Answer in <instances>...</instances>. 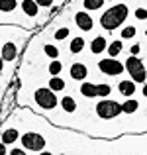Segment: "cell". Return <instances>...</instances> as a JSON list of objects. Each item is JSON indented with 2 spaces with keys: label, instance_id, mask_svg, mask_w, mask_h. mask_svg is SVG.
<instances>
[{
  "label": "cell",
  "instance_id": "obj_1",
  "mask_svg": "<svg viewBox=\"0 0 147 155\" xmlns=\"http://www.w3.org/2000/svg\"><path fill=\"white\" fill-rule=\"evenodd\" d=\"M128 16H129L128 4H116V6L108 8V10L100 16V26H102V30H106V31H114L120 26H124Z\"/></svg>",
  "mask_w": 147,
  "mask_h": 155
},
{
  "label": "cell",
  "instance_id": "obj_2",
  "mask_svg": "<svg viewBox=\"0 0 147 155\" xmlns=\"http://www.w3.org/2000/svg\"><path fill=\"white\" fill-rule=\"evenodd\" d=\"M94 112L102 120H114V118H118L120 114H124V110H122V104L118 102V100L102 98L100 102L94 106Z\"/></svg>",
  "mask_w": 147,
  "mask_h": 155
},
{
  "label": "cell",
  "instance_id": "obj_3",
  "mask_svg": "<svg viewBox=\"0 0 147 155\" xmlns=\"http://www.w3.org/2000/svg\"><path fill=\"white\" fill-rule=\"evenodd\" d=\"M126 69H128L129 77H132L136 83H147V69H145V63L143 59H139L137 55H132L126 59Z\"/></svg>",
  "mask_w": 147,
  "mask_h": 155
},
{
  "label": "cell",
  "instance_id": "obj_4",
  "mask_svg": "<svg viewBox=\"0 0 147 155\" xmlns=\"http://www.w3.org/2000/svg\"><path fill=\"white\" fill-rule=\"evenodd\" d=\"M20 141H22V145L28 149V151H31V153L43 151V149H45V145H47V140L41 136V134H38V132H28V134H24Z\"/></svg>",
  "mask_w": 147,
  "mask_h": 155
},
{
  "label": "cell",
  "instance_id": "obj_5",
  "mask_svg": "<svg viewBox=\"0 0 147 155\" xmlns=\"http://www.w3.org/2000/svg\"><path fill=\"white\" fill-rule=\"evenodd\" d=\"M35 102L41 110H53L57 106V96H55V91L51 88H38L34 94Z\"/></svg>",
  "mask_w": 147,
  "mask_h": 155
},
{
  "label": "cell",
  "instance_id": "obj_6",
  "mask_svg": "<svg viewBox=\"0 0 147 155\" xmlns=\"http://www.w3.org/2000/svg\"><path fill=\"white\" fill-rule=\"evenodd\" d=\"M98 69H100L104 75H108V77H118V75L124 73L126 63H120V61L114 59V57H108V59L98 61Z\"/></svg>",
  "mask_w": 147,
  "mask_h": 155
},
{
  "label": "cell",
  "instance_id": "obj_7",
  "mask_svg": "<svg viewBox=\"0 0 147 155\" xmlns=\"http://www.w3.org/2000/svg\"><path fill=\"white\" fill-rule=\"evenodd\" d=\"M75 24H77V28L83 30V31H90L92 28H94V20H92L87 12H77L75 14Z\"/></svg>",
  "mask_w": 147,
  "mask_h": 155
},
{
  "label": "cell",
  "instance_id": "obj_8",
  "mask_svg": "<svg viewBox=\"0 0 147 155\" xmlns=\"http://www.w3.org/2000/svg\"><path fill=\"white\" fill-rule=\"evenodd\" d=\"M0 55H2V59L4 61H14L16 57H18V47H16V43H12V41H8V43H4L2 45V49H0Z\"/></svg>",
  "mask_w": 147,
  "mask_h": 155
},
{
  "label": "cell",
  "instance_id": "obj_9",
  "mask_svg": "<svg viewBox=\"0 0 147 155\" xmlns=\"http://www.w3.org/2000/svg\"><path fill=\"white\" fill-rule=\"evenodd\" d=\"M69 73H71V79L73 81H84V79H87V75H88L87 65H84V63H73Z\"/></svg>",
  "mask_w": 147,
  "mask_h": 155
},
{
  "label": "cell",
  "instance_id": "obj_10",
  "mask_svg": "<svg viewBox=\"0 0 147 155\" xmlns=\"http://www.w3.org/2000/svg\"><path fill=\"white\" fill-rule=\"evenodd\" d=\"M118 91L122 92V96H133L136 94V81H120L118 83Z\"/></svg>",
  "mask_w": 147,
  "mask_h": 155
},
{
  "label": "cell",
  "instance_id": "obj_11",
  "mask_svg": "<svg viewBox=\"0 0 147 155\" xmlns=\"http://www.w3.org/2000/svg\"><path fill=\"white\" fill-rule=\"evenodd\" d=\"M106 47H108V41H106L104 35H96V38L90 41V51L94 53V55H98V53H102V51H106Z\"/></svg>",
  "mask_w": 147,
  "mask_h": 155
},
{
  "label": "cell",
  "instance_id": "obj_12",
  "mask_svg": "<svg viewBox=\"0 0 147 155\" xmlns=\"http://www.w3.org/2000/svg\"><path fill=\"white\" fill-rule=\"evenodd\" d=\"M22 10L26 12L30 18H35L39 14V4L35 0H22Z\"/></svg>",
  "mask_w": 147,
  "mask_h": 155
},
{
  "label": "cell",
  "instance_id": "obj_13",
  "mask_svg": "<svg viewBox=\"0 0 147 155\" xmlns=\"http://www.w3.org/2000/svg\"><path fill=\"white\" fill-rule=\"evenodd\" d=\"M18 137H20L18 128H8V130H4V132H2V141H4L6 145L16 143V141H18Z\"/></svg>",
  "mask_w": 147,
  "mask_h": 155
},
{
  "label": "cell",
  "instance_id": "obj_14",
  "mask_svg": "<svg viewBox=\"0 0 147 155\" xmlns=\"http://www.w3.org/2000/svg\"><path fill=\"white\" fill-rule=\"evenodd\" d=\"M61 108H63V112L73 114L77 110V100L73 98V96H63V98H61Z\"/></svg>",
  "mask_w": 147,
  "mask_h": 155
},
{
  "label": "cell",
  "instance_id": "obj_15",
  "mask_svg": "<svg viewBox=\"0 0 147 155\" xmlns=\"http://www.w3.org/2000/svg\"><path fill=\"white\" fill-rule=\"evenodd\" d=\"M80 94L84 96V98H94L96 94V84L94 83H83L80 84Z\"/></svg>",
  "mask_w": 147,
  "mask_h": 155
},
{
  "label": "cell",
  "instance_id": "obj_16",
  "mask_svg": "<svg viewBox=\"0 0 147 155\" xmlns=\"http://www.w3.org/2000/svg\"><path fill=\"white\" fill-rule=\"evenodd\" d=\"M122 49H124V43H122V39H116V41H112L108 47H106V51H108L110 57H118L122 53Z\"/></svg>",
  "mask_w": 147,
  "mask_h": 155
},
{
  "label": "cell",
  "instance_id": "obj_17",
  "mask_svg": "<svg viewBox=\"0 0 147 155\" xmlns=\"http://www.w3.org/2000/svg\"><path fill=\"white\" fill-rule=\"evenodd\" d=\"M137 108H139V102H137L136 98H128L124 104H122V110H124V114H136Z\"/></svg>",
  "mask_w": 147,
  "mask_h": 155
},
{
  "label": "cell",
  "instance_id": "obj_18",
  "mask_svg": "<svg viewBox=\"0 0 147 155\" xmlns=\"http://www.w3.org/2000/svg\"><path fill=\"white\" fill-rule=\"evenodd\" d=\"M83 49H84V38H80V35L79 38H73L71 45H69V51L71 53H80Z\"/></svg>",
  "mask_w": 147,
  "mask_h": 155
},
{
  "label": "cell",
  "instance_id": "obj_19",
  "mask_svg": "<svg viewBox=\"0 0 147 155\" xmlns=\"http://www.w3.org/2000/svg\"><path fill=\"white\" fill-rule=\"evenodd\" d=\"M16 6H18V0H0V12L10 14L16 10Z\"/></svg>",
  "mask_w": 147,
  "mask_h": 155
},
{
  "label": "cell",
  "instance_id": "obj_20",
  "mask_svg": "<svg viewBox=\"0 0 147 155\" xmlns=\"http://www.w3.org/2000/svg\"><path fill=\"white\" fill-rule=\"evenodd\" d=\"M67 87V84H65V81L61 79V77H57V75H53V79L49 81V88H51V91H63V88Z\"/></svg>",
  "mask_w": 147,
  "mask_h": 155
},
{
  "label": "cell",
  "instance_id": "obj_21",
  "mask_svg": "<svg viewBox=\"0 0 147 155\" xmlns=\"http://www.w3.org/2000/svg\"><path fill=\"white\" fill-rule=\"evenodd\" d=\"M96 94L100 96V98H106V96L112 94V87H110L108 83H100V84H96Z\"/></svg>",
  "mask_w": 147,
  "mask_h": 155
},
{
  "label": "cell",
  "instance_id": "obj_22",
  "mask_svg": "<svg viewBox=\"0 0 147 155\" xmlns=\"http://www.w3.org/2000/svg\"><path fill=\"white\" fill-rule=\"evenodd\" d=\"M136 34H137L136 26H126V28H122L120 38H122V39H133V38H136Z\"/></svg>",
  "mask_w": 147,
  "mask_h": 155
},
{
  "label": "cell",
  "instance_id": "obj_23",
  "mask_svg": "<svg viewBox=\"0 0 147 155\" xmlns=\"http://www.w3.org/2000/svg\"><path fill=\"white\" fill-rule=\"evenodd\" d=\"M104 2L106 0H84V8H87V10H100L102 6H104Z\"/></svg>",
  "mask_w": 147,
  "mask_h": 155
},
{
  "label": "cell",
  "instance_id": "obj_24",
  "mask_svg": "<svg viewBox=\"0 0 147 155\" xmlns=\"http://www.w3.org/2000/svg\"><path fill=\"white\" fill-rule=\"evenodd\" d=\"M47 71L51 73V75H59V73L63 71V63H61V61H51L49 67H47Z\"/></svg>",
  "mask_w": 147,
  "mask_h": 155
},
{
  "label": "cell",
  "instance_id": "obj_25",
  "mask_svg": "<svg viewBox=\"0 0 147 155\" xmlns=\"http://www.w3.org/2000/svg\"><path fill=\"white\" fill-rule=\"evenodd\" d=\"M69 34H71V31H69V28H59V30L53 34V38H55L57 41H63V39L69 38Z\"/></svg>",
  "mask_w": 147,
  "mask_h": 155
},
{
  "label": "cell",
  "instance_id": "obj_26",
  "mask_svg": "<svg viewBox=\"0 0 147 155\" xmlns=\"http://www.w3.org/2000/svg\"><path fill=\"white\" fill-rule=\"evenodd\" d=\"M43 51H45V55L53 57V59H57V57H59V49H57L55 45H45V47H43Z\"/></svg>",
  "mask_w": 147,
  "mask_h": 155
},
{
  "label": "cell",
  "instance_id": "obj_27",
  "mask_svg": "<svg viewBox=\"0 0 147 155\" xmlns=\"http://www.w3.org/2000/svg\"><path fill=\"white\" fill-rule=\"evenodd\" d=\"M136 18L139 20V22H145V20H147V10H145V8H137V10H136Z\"/></svg>",
  "mask_w": 147,
  "mask_h": 155
},
{
  "label": "cell",
  "instance_id": "obj_28",
  "mask_svg": "<svg viewBox=\"0 0 147 155\" xmlns=\"http://www.w3.org/2000/svg\"><path fill=\"white\" fill-rule=\"evenodd\" d=\"M26 151H28V149L24 147V145H22V147H14V149H10V153H12V155H22V153H26Z\"/></svg>",
  "mask_w": 147,
  "mask_h": 155
},
{
  "label": "cell",
  "instance_id": "obj_29",
  "mask_svg": "<svg viewBox=\"0 0 147 155\" xmlns=\"http://www.w3.org/2000/svg\"><path fill=\"white\" fill-rule=\"evenodd\" d=\"M35 2H38L41 8H47V6H51V4L55 2V0H35Z\"/></svg>",
  "mask_w": 147,
  "mask_h": 155
},
{
  "label": "cell",
  "instance_id": "obj_30",
  "mask_svg": "<svg viewBox=\"0 0 147 155\" xmlns=\"http://www.w3.org/2000/svg\"><path fill=\"white\" fill-rule=\"evenodd\" d=\"M129 51H132V55H139L141 45H139V43H136V45H132V47H129Z\"/></svg>",
  "mask_w": 147,
  "mask_h": 155
},
{
  "label": "cell",
  "instance_id": "obj_31",
  "mask_svg": "<svg viewBox=\"0 0 147 155\" xmlns=\"http://www.w3.org/2000/svg\"><path fill=\"white\" fill-rule=\"evenodd\" d=\"M6 151H8V149H6V143L2 141V143H0V153H6Z\"/></svg>",
  "mask_w": 147,
  "mask_h": 155
},
{
  "label": "cell",
  "instance_id": "obj_32",
  "mask_svg": "<svg viewBox=\"0 0 147 155\" xmlns=\"http://www.w3.org/2000/svg\"><path fill=\"white\" fill-rule=\"evenodd\" d=\"M141 92H143V96L147 98V83H143V88H141Z\"/></svg>",
  "mask_w": 147,
  "mask_h": 155
},
{
  "label": "cell",
  "instance_id": "obj_33",
  "mask_svg": "<svg viewBox=\"0 0 147 155\" xmlns=\"http://www.w3.org/2000/svg\"><path fill=\"white\" fill-rule=\"evenodd\" d=\"M4 63H6V61H4L2 55H0V73H2V69H4Z\"/></svg>",
  "mask_w": 147,
  "mask_h": 155
},
{
  "label": "cell",
  "instance_id": "obj_34",
  "mask_svg": "<svg viewBox=\"0 0 147 155\" xmlns=\"http://www.w3.org/2000/svg\"><path fill=\"white\" fill-rule=\"evenodd\" d=\"M106 2H112V0H106Z\"/></svg>",
  "mask_w": 147,
  "mask_h": 155
},
{
  "label": "cell",
  "instance_id": "obj_35",
  "mask_svg": "<svg viewBox=\"0 0 147 155\" xmlns=\"http://www.w3.org/2000/svg\"><path fill=\"white\" fill-rule=\"evenodd\" d=\"M0 49H2V47H0Z\"/></svg>",
  "mask_w": 147,
  "mask_h": 155
}]
</instances>
